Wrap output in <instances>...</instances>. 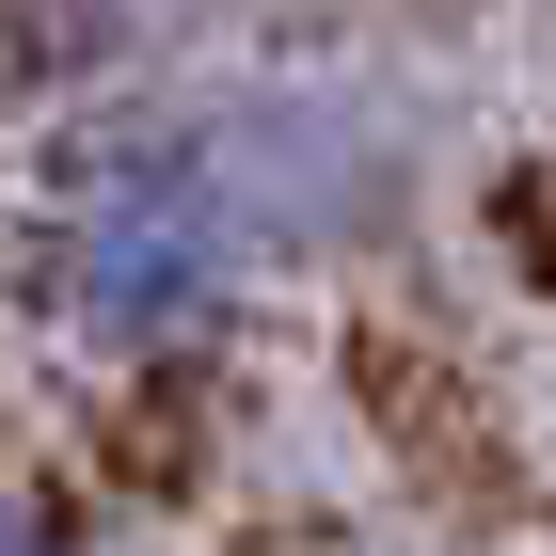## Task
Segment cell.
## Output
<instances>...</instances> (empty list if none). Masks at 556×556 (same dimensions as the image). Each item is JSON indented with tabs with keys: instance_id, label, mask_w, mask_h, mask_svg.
<instances>
[{
	"instance_id": "cell-1",
	"label": "cell",
	"mask_w": 556,
	"mask_h": 556,
	"mask_svg": "<svg viewBox=\"0 0 556 556\" xmlns=\"http://www.w3.org/2000/svg\"><path fill=\"white\" fill-rule=\"evenodd\" d=\"M255 255H239V223H223L207 160L175 112H112L48 160L33 191V302L64 318L80 350L112 366H175V350H207L239 318Z\"/></svg>"
},
{
	"instance_id": "cell-2",
	"label": "cell",
	"mask_w": 556,
	"mask_h": 556,
	"mask_svg": "<svg viewBox=\"0 0 556 556\" xmlns=\"http://www.w3.org/2000/svg\"><path fill=\"white\" fill-rule=\"evenodd\" d=\"M191 160H207L223 223H239V255L287 270V255H366L397 239L414 207V128H397L382 80H334V64H255V80H223L175 112Z\"/></svg>"
},
{
	"instance_id": "cell-3",
	"label": "cell",
	"mask_w": 556,
	"mask_h": 556,
	"mask_svg": "<svg viewBox=\"0 0 556 556\" xmlns=\"http://www.w3.org/2000/svg\"><path fill=\"white\" fill-rule=\"evenodd\" d=\"M0 556H96V541L48 509V493H16V477H0Z\"/></svg>"
},
{
	"instance_id": "cell-4",
	"label": "cell",
	"mask_w": 556,
	"mask_h": 556,
	"mask_svg": "<svg viewBox=\"0 0 556 556\" xmlns=\"http://www.w3.org/2000/svg\"><path fill=\"white\" fill-rule=\"evenodd\" d=\"M48 16H128V33H207V16H255V0H48Z\"/></svg>"
},
{
	"instance_id": "cell-5",
	"label": "cell",
	"mask_w": 556,
	"mask_h": 556,
	"mask_svg": "<svg viewBox=\"0 0 556 556\" xmlns=\"http://www.w3.org/2000/svg\"><path fill=\"white\" fill-rule=\"evenodd\" d=\"M33 16H48V0H0V64H16V48H33Z\"/></svg>"
}]
</instances>
